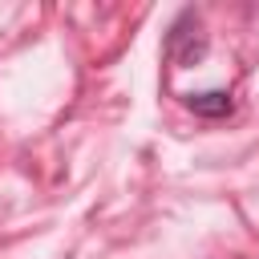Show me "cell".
Returning <instances> with one entry per match:
<instances>
[{
  "mask_svg": "<svg viewBox=\"0 0 259 259\" xmlns=\"http://www.w3.org/2000/svg\"><path fill=\"white\" fill-rule=\"evenodd\" d=\"M202 53H206V36H202V24H198V12H182L174 24H170V32H166V57L174 61V65H198L202 61Z\"/></svg>",
  "mask_w": 259,
  "mask_h": 259,
  "instance_id": "1",
  "label": "cell"
},
{
  "mask_svg": "<svg viewBox=\"0 0 259 259\" xmlns=\"http://www.w3.org/2000/svg\"><path fill=\"white\" fill-rule=\"evenodd\" d=\"M186 109H190L194 117L214 121V117H227V113L235 109V101H231L227 89H206V93H186Z\"/></svg>",
  "mask_w": 259,
  "mask_h": 259,
  "instance_id": "2",
  "label": "cell"
}]
</instances>
